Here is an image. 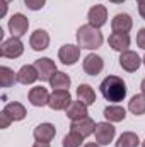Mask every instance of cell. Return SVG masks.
Returning <instances> with one entry per match:
<instances>
[{"label": "cell", "mask_w": 145, "mask_h": 147, "mask_svg": "<svg viewBox=\"0 0 145 147\" xmlns=\"http://www.w3.org/2000/svg\"><path fill=\"white\" fill-rule=\"evenodd\" d=\"M101 94L104 96V99L109 103H119L126 98V84L121 77L118 75H108L103 82H101Z\"/></svg>", "instance_id": "1"}, {"label": "cell", "mask_w": 145, "mask_h": 147, "mask_svg": "<svg viewBox=\"0 0 145 147\" xmlns=\"http://www.w3.org/2000/svg\"><path fill=\"white\" fill-rule=\"evenodd\" d=\"M75 36H77L79 46L84 48V50H97V48H101V45H103V41H104L103 33H101L97 28L91 26V24L80 26V28L77 29V34H75Z\"/></svg>", "instance_id": "2"}, {"label": "cell", "mask_w": 145, "mask_h": 147, "mask_svg": "<svg viewBox=\"0 0 145 147\" xmlns=\"http://www.w3.org/2000/svg\"><path fill=\"white\" fill-rule=\"evenodd\" d=\"M24 53V45L19 38L12 36L9 39H5L0 46V55L3 58H17Z\"/></svg>", "instance_id": "3"}, {"label": "cell", "mask_w": 145, "mask_h": 147, "mask_svg": "<svg viewBox=\"0 0 145 147\" xmlns=\"http://www.w3.org/2000/svg\"><path fill=\"white\" fill-rule=\"evenodd\" d=\"M114 135H116V128H114L109 121L96 123L94 137H96V142H97L99 146H109V142H113Z\"/></svg>", "instance_id": "4"}, {"label": "cell", "mask_w": 145, "mask_h": 147, "mask_svg": "<svg viewBox=\"0 0 145 147\" xmlns=\"http://www.w3.org/2000/svg\"><path fill=\"white\" fill-rule=\"evenodd\" d=\"M70 103H72V96H70L68 89H55L50 96L48 106L55 111H60V110H67Z\"/></svg>", "instance_id": "5"}, {"label": "cell", "mask_w": 145, "mask_h": 147, "mask_svg": "<svg viewBox=\"0 0 145 147\" xmlns=\"http://www.w3.org/2000/svg\"><path fill=\"white\" fill-rule=\"evenodd\" d=\"M28 29H29V21H28V17L24 14L17 12L9 19V31H10L12 36L15 38L24 36L28 33Z\"/></svg>", "instance_id": "6"}, {"label": "cell", "mask_w": 145, "mask_h": 147, "mask_svg": "<svg viewBox=\"0 0 145 147\" xmlns=\"http://www.w3.org/2000/svg\"><path fill=\"white\" fill-rule=\"evenodd\" d=\"M58 58L63 65H75L80 58V46L79 45H63L58 50Z\"/></svg>", "instance_id": "7"}, {"label": "cell", "mask_w": 145, "mask_h": 147, "mask_svg": "<svg viewBox=\"0 0 145 147\" xmlns=\"http://www.w3.org/2000/svg\"><path fill=\"white\" fill-rule=\"evenodd\" d=\"M119 65H121V69L126 70V72H137V70L140 69V65H142V58H140L135 51L126 50V51H123V53L119 55Z\"/></svg>", "instance_id": "8"}, {"label": "cell", "mask_w": 145, "mask_h": 147, "mask_svg": "<svg viewBox=\"0 0 145 147\" xmlns=\"http://www.w3.org/2000/svg\"><path fill=\"white\" fill-rule=\"evenodd\" d=\"M94 130H96V123H94V120L91 116H84L80 120H75L70 125V132H75V134L82 135L84 139L89 137V135H92Z\"/></svg>", "instance_id": "9"}, {"label": "cell", "mask_w": 145, "mask_h": 147, "mask_svg": "<svg viewBox=\"0 0 145 147\" xmlns=\"http://www.w3.org/2000/svg\"><path fill=\"white\" fill-rule=\"evenodd\" d=\"M87 19H89L91 26L101 29L108 21V9L104 5H94V7H91V10L87 14Z\"/></svg>", "instance_id": "10"}, {"label": "cell", "mask_w": 145, "mask_h": 147, "mask_svg": "<svg viewBox=\"0 0 145 147\" xmlns=\"http://www.w3.org/2000/svg\"><path fill=\"white\" fill-rule=\"evenodd\" d=\"M34 67H36L38 74H39V79L44 80V82H50V79L53 77V74L56 72V65L51 58H39L34 62Z\"/></svg>", "instance_id": "11"}, {"label": "cell", "mask_w": 145, "mask_h": 147, "mask_svg": "<svg viewBox=\"0 0 145 147\" xmlns=\"http://www.w3.org/2000/svg\"><path fill=\"white\" fill-rule=\"evenodd\" d=\"M103 69H104V60L99 55L89 53L84 58V72L87 75H97V74L103 72Z\"/></svg>", "instance_id": "12"}, {"label": "cell", "mask_w": 145, "mask_h": 147, "mask_svg": "<svg viewBox=\"0 0 145 147\" xmlns=\"http://www.w3.org/2000/svg\"><path fill=\"white\" fill-rule=\"evenodd\" d=\"M33 135H34L36 142H51L56 135V128L51 123H41L34 128Z\"/></svg>", "instance_id": "13"}, {"label": "cell", "mask_w": 145, "mask_h": 147, "mask_svg": "<svg viewBox=\"0 0 145 147\" xmlns=\"http://www.w3.org/2000/svg\"><path fill=\"white\" fill-rule=\"evenodd\" d=\"M50 92H48V89L46 87H33L31 91H29V103L33 105V106H38V108H41V106H46L48 103H50Z\"/></svg>", "instance_id": "14"}, {"label": "cell", "mask_w": 145, "mask_h": 147, "mask_svg": "<svg viewBox=\"0 0 145 147\" xmlns=\"http://www.w3.org/2000/svg\"><path fill=\"white\" fill-rule=\"evenodd\" d=\"M29 46L34 51H43L50 46V34L44 29H36L29 38Z\"/></svg>", "instance_id": "15"}, {"label": "cell", "mask_w": 145, "mask_h": 147, "mask_svg": "<svg viewBox=\"0 0 145 147\" xmlns=\"http://www.w3.org/2000/svg\"><path fill=\"white\" fill-rule=\"evenodd\" d=\"M111 28L114 33H128L133 28V19L128 14H116L111 21Z\"/></svg>", "instance_id": "16"}, {"label": "cell", "mask_w": 145, "mask_h": 147, "mask_svg": "<svg viewBox=\"0 0 145 147\" xmlns=\"http://www.w3.org/2000/svg\"><path fill=\"white\" fill-rule=\"evenodd\" d=\"M108 41H109V46L114 51H121L123 53L130 46V34L128 33H113Z\"/></svg>", "instance_id": "17"}, {"label": "cell", "mask_w": 145, "mask_h": 147, "mask_svg": "<svg viewBox=\"0 0 145 147\" xmlns=\"http://www.w3.org/2000/svg\"><path fill=\"white\" fill-rule=\"evenodd\" d=\"M38 79H39V74H38L34 65H22L21 70L17 72V80H19L21 84H24V86L34 84Z\"/></svg>", "instance_id": "18"}, {"label": "cell", "mask_w": 145, "mask_h": 147, "mask_svg": "<svg viewBox=\"0 0 145 147\" xmlns=\"http://www.w3.org/2000/svg\"><path fill=\"white\" fill-rule=\"evenodd\" d=\"M65 115H67V118L68 120H80V118H84V116H87L89 113H87V106L82 103V101H72L70 105H68V108L65 110Z\"/></svg>", "instance_id": "19"}, {"label": "cell", "mask_w": 145, "mask_h": 147, "mask_svg": "<svg viewBox=\"0 0 145 147\" xmlns=\"http://www.w3.org/2000/svg\"><path fill=\"white\" fill-rule=\"evenodd\" d=\"M77 99L82 101L85 106H91L96 103V92L89 84H80L77 87Z\"/></svg>", "instance_id": "20"}, {"label": "cell", "mask_w": 145, "mask_h": 147, "mask_svg": "<svg viewBox=\"0 0 145 147\" xmlns=\"http://www.w3.org/2000/svg\"><path fill=\"white\" fill-rule=\"evenodd\" d=\"M3 111L10 116V120H12V121H21V120H24V118H26V115H28V113H26V108H24L21 103H17V101L5 105Z\"/></svg>", "instance_id": "21"}, {"label": "cell", "mask_w": 145, "mask_h": 147, "mask_svg": "<svg viewBox=\"0 0 145 147\" xmlns=\"http://www.w3.org/2000/svg\"><path fill=\"white\" fill-rule=\"evenodd\" d=\"M104 118L109 123H119L126 118V111H125V108H121L118 105H113V106L104 108Z\"/></svg>", "instance_id": "22"}, {"label": "cell", "mask_w": 145, "mask_h": 147, "mask_svg": "<svg viewBox=\"0 0 145 147\" xmlns=\"http://www.w3.org/2000/svg\"><path fill=\"white\" fill-rule=\"evenodd\" d=\"M70 82H72L70 77L65 72H60V70H56V72L53 74V77L50 79V86L53 87V91L55 89H68Z\"/></svg>", "instance_id": "23"}, {"label": "cell", "mask_w": 145, "mask_h": 147, "mask_svg": "<svg viewBox=\"0 0 145 147\" xmlns=\"http://www.w3.org/2000/svg\"><path fill=\"white\" fill-rule=\"evenodd\" d=\"M128 110L132 111L135 116L145 115V96L144 94H135V96L128 101Z\"/></svg>", "instance_id": "24"}, {"label": "cell", "mask_w": 145, "mask_h": 147, "mask_svg": "<svg viewBox=\"0 0 145 147\" xmlns=\"http://www.w3.org/2000/svg\"><path fill=\"white\" fill-rule=\"evenodd\" d=\"M138 146H140V139L133 132H125L116 140V147H138Z\"/></svg>", "instance_id": "25"}, {"label": "cell", "mask_w": 145, "mask_h": 147, "mask_svg": "<svg viewBox=\"0 0 145 147\" xmlns=\"http://www.w3.org/2000/svg\"><path fill=\"white\" fill-rule=\"evenodd\" d=\"M15 82H19L17 80V74L12 69H9V67H0V86L2 87H10Z\"/></svg>", "instance_id": "26"}, {"label": "cell", "mask_w": 145, "mask_h": 147, "mask_svg": "<svg viewBox=\"0 0 145 147\" xmlns=\"http://www.w3.org/2000/svg\"><path fill=\"white\" fill-rule=\"evenodd\" d=\"M82 142H84V137L75 134V132H70L63 137V142L62 146L63 147H82Z\"/></svg>", "instance_id": "27"}, {"label": "cell", "mask_w": 145, "mask_h": 147, "mask_svg": "<svg viewBox=\"0 0 145 147\" xmlns=\"http://www.w3.org/2000/svg\"><path fill=\"white\" fill-rule=\"evenodd\" d=\"M24 3L29 10H41L44 7L46 0H24Z\"/></svg>", "instance_id": "28"}, {"label": "cell", "mask_w": 145, "mask_h": 147, "mask_svg": "<svg viewBox=\"0 0 145 147\" xmlns=\"http://www.w3.org/2000/svg\"><path fill=\"white\" fill-rule=\"evenodd\" d=\"M137 45H138V48L145 50V28H142L137 34Z\"/></svg>", "instance_id": "29"}, {"label": "cell", "mask_w": 145, "mask_h": 147, "mask_svg": "<svg viewBox=\"0 0 145 147\" xmlns=\"http://www.w3.org/2000/svg\"><path fill=\"white\" fill-rule=\"evenodd\" d=\"M0 116H2V125H0V127H2V128H7V127H9V125L12 123L10 116H9V115H7L5 111H2V115H0Z\"/></svg>", "instance_id": "30"}, {"label": "cell", "mask_w": 145, "mask_h": 147, "mask_svg": "<svg viewBox=\"0 0 145 147\" xmlns=\"http://www.w3.org/2000/svg\"><path fill=\"white\" fill-rule=\"evenodd\" d=\"M138 14L142 16V19H145V2L138 3Z\"/></svg>", "instance_id": "31"}, {"label": "cell", "mask_w": 145, "mask_h": 147, "mask_svg": "<svg viewBox=\"0 0 145 147\" xmlns=\"http://www.w3.org/2000/svg\"><path fill=\"white\" fill-rule=\"evenodd\" d=\"M33 147H50V142H36Z\"/></svg>", "instance_id": "32"}, {"label": "cell", "mask_w": 145, "mask_h": 147, "mask_svg": "<svg viewBox=\"0 0 145 147\" xmlns=\"http://www.w3.org/2000/svg\"><path fill=\"white\" fill-rule=\"evenodd\" d=\"M5 12H7V2L2 0V16H5Z\"/></svg>", "instance_id": "33"}, {"label": "cell", "mask_w": 145, "mask_h": 147, "mask_svg": "<svg viewBox=\"0 0 145 147\" xmlns=\"http://www.w3.org/2000/svg\"><path fill=\"white\" fill-rule=\"evenodd\" d=\"M84 147H101V146H99L97 142H96V144H94V142H89V144H85Z\"/></svg>", "instance_id": "34"}, {"label": "cell", "mask_w": 145, "mask_h": 147, "mask_svg": "<svg viewBox=\"0 0 145 147\" xmlns=\"http://www.w3.org/2000/svg\"><path fill=\"white\" fill-rule=\"evenodd\" d=\"M140 89H142V94L145 96V79L142 80V84H140Z\"/></svg>", "instance_id": "35"}, {"label": "cell", "mask_w": 145, "mask_h": 147, "mask_svg": "<svg viewBox=\"0 0 145 147\" xmlns=\"http://www.w3.org/2000/svg\"><path fill=\"white\" fill-rule=\"evenodd\" d=\"M109 2H111V3H123L125 0H109Z\"/></svg>", "instance_id": "36"}, {"label": "cell", "mask_w": 145, "mask_h": 147, "mask_svg": "<svg viewBox=\"0 0 145 147\" xmlns=\"http://www.w3.org/2000/svg\"><path fill=\"white\" fill-rule=\"evenodd\" d=\"M142 63H144V65H145V55H144V58H142Z\"/></svg>", "instance_id": "37"}, {"label": "cell", "mask_w": 145, "mask_h": 147, "mask_svg": "<svg viewBox=\"0 0 145 147\" xmlns=\"http://www.w3.org/2000/svg\"><path fill=\"white\" fill-rule=\"evenodd\" d=\"M137 2H138V3H142V2H145V0H137Z\"/></svg>", "instance_id": "38"}, {"label": "cell", "mask_w": 145, "mask_h": 147, "mask_svg": "<svg viewBox=\"0 0 145 147\" xmlns=\"http://www.w3.org/2000/svg\"><path fill=\"white\" fill-rule=\"evenodd\" d=\"M142 147H145V140H144V142H142Z\"/></svg>", "instance_id": "39"}, {"label": "cell", "mask_w": 145, "mask_h": 147, "mask_svg": "<svg viewBox=\"0 0 145 147\" xmlns=\"http://www.w3.org/2000/svg\"><path fill=\"white\" fill-rule=\"evenodd\" d=\"M3 2H12V0H3Z\"/></svg>", "instance_id": "40"}]
</instances>
